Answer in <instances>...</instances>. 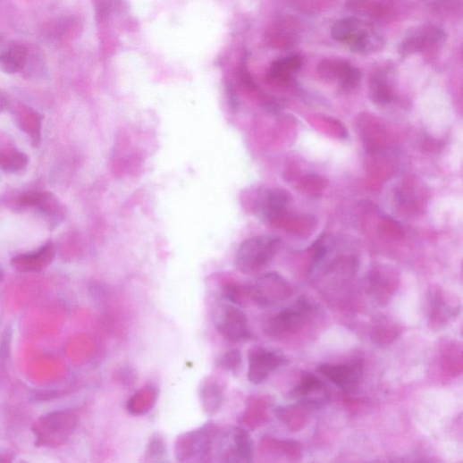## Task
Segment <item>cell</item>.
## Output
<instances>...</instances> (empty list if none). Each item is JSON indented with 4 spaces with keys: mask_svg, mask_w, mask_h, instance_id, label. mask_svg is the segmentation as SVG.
Instances as JSON below:
<instances>
[{
    "mask_svg": "<svg viewBox=\"0 0 463 463\" xmlns=\"http://www.w3.org/2000/svg\"><path fill=\"white\" fill-rule=\"evenodd\" d=\"M223 389L218 382L207 378L202 383L199 390V398L205 412L215 415L222 407Z\"/></svg>",
    "mask_w": 463,
    "mask_h": 463,
    "instance_id": "obj_15",
    "label": "cell"
},
{
    "mask_svg": "<svg viewBox=\"0 0 463 463\" xmlns=\"http://www.w3.org/2000/svg\"><path fill=\"white\" fill-rule=\"evenodd\" d=\"M165 446L163 439L156 435L149 442L147 453L151 457L163 456L165 453Z\"/></svg>",
    "mask_w": 463,
    "mask_h": 463,
    "instance_id": "obj_27",
    "label": "cell"
},
{
    "mask_svg": "<svg viewBox=\"0 0 463 463\" xmlns=\"http://www.w3.org/2000/svg\"><path fill=\"white\" fill-rule=\"evenodd\" d=\"M287 362L282 354L265 349H256L249 354L248 379L253 383L260 384Z\"/></svg>",
    "mask_w": 463,
    "mask_h": 463,
    "instance_id": "obj_9",
    "label": "cell"
},
{
    "mask_svg": "<svg viewBox=\"0 0 463 463\" xmlns=\"http://www.w3.org/2000/svg\"><path fill=\"white\" fill-rule=\"evenodd\" d=\"M318 372L333 383L344 393L357 391L363 377V366L359 361L346 364H324Z\"/></svg>",
    "mask_w": 463,
    "mask_h": 463,
    "instance_id": "obj_7",
    "label": "cell"
},
{
    "mask_svg": "<svg viewBox=\"0 0 463 463\" xmlns=\"http://www.w3.org/2000/svg\"><path fill=\"white\" fill-rule=\"evenodd\" d=\"M453 312H450L445 299L440 294L434 296L432 320L434 324H442L448 320Z\"/></svg>",
    "mask_w": 463,
    "mask_h": 463,
    "instance_id": "obj_24",
    "label": "cell"
},
{
    "mask_svg": "<svg viewBox=\"0 0 463 463\" xmlns=\"http://www.w3.org/2000/svg\"><path fill=\"white\" fill-rule=\"evenodd\" d=\"M55 256L54 245L49 241L36 251L14 257L12 264L21 273H37L49 266L54 261Z\"/></svg>",
    "mask_w": 463,
    "mask_h": 463,
    "instance_id": "obj_13",
    "label": "cell"
},
{
    "mask_svg": "<svg viewBox=\"0 0 463 463\" xmlns=\"http://www.w3.org/2000/svg\"><path fill=\"white\" fill-rule=\"evenodd\" d=\"M238 462H251L254 458V442L247 430L241 427L233 428Z\"/></svg>",
    "mask_w": 463,
    "mask_h": 463,
    "instance_id": "obj_20",
    "label": "cell"
},
{
    "mask_svg": "<svg viewBox=\"0 0 463 463\" xmlns=\"http://www.w3.org/2000/svg\"><path fill=\"white\" fill-rule=\"evenodd\" d=\"M292 295L290 283L280 274L271 273L260 277L250 289V296L257 304L269 307L288 299Z\"/></svg>",
    "mask_w": 463,
    "mask_h": 463,
    "instance_id": "obj_5",
    "label": "cell"
},
{
    "mask_svg": "<svg viewBox=\"0 0 463 463\" xmlns=\"http://www.w3.org/2000/svg\"><path fill=\"white\" fill-rule=\"evenodd\" d=\"M291 202V196L282 189L265 190L257 202V214L265 221L273 222L281 218Z\"/></svg>",
    "mask_w": 463,
    "mask_h": 463,
    "instance_id": "obj_11",
    "label": "cell"
},
{
    "mask_svg": "<svg viewBox=\"0 0 463 463\" xmlns=\"http://www.w3.org/2000/svg\"><path fill=\"white\" fill-rule=\"evenodd\" d=\"M72 19L60 18L52 21L46 29L45 32L48 38L62 41L69 37L71 28L73 23Z\"/></svg>",
    "mask_w": 463,
    "mask_h": 463,
    "instance_id": "obj_22",
    "label": "cell"
},
{
    "mask_svg": "<svg viewBox=\"0 0 463 463\" xmlns=\"http://www.w3.org/2000/svg\"><path fill=\"white\" fill-rule=\"evenodd\" d=\"M444 39L445 34L442 29L426 27L406 38L400 44L399 51L401 56L406 57L440 44Z\"/></svg>",
    "mask_w": 463,
    "mask_h": 463,
    "instance_id": "obj_12",
    "label": "cell"
},
{
    "mask_svg": "<svg viewBox=\"0 0 463 463\" xmlns=\"http://www.w3.org/2000/svg\"><path fill=\"white\" fill-rule=\"evenodd\" d=\"M13 343V330L8 327L4 333L2 341H0V359L6 361L10 355Z\"/></svg>",
    "mask_w": 463,
    "mask_h": 463,
    "instance_id": "obj_26",
    "label": "cell"
},
{
    "mask_svg": "<svg viewBox=\"0 0 463 463\" xmlns=\"http://www.w3.org/2000/svg\"><path fill=\"white\" fill-rule=\"evenodd\" d=\"M20 207L36 208L49 223L51 228L56 227L64 218V210L60 201L46 191H28L19 197Z\"/></svg>",
    "mask_w": 463,
    "mask_h": 463,
    "instance_id": "obj_8",
    "label": "cell"
},
{
    "mask_svg": "<svg viewBox=\"0 0 463 463\" xmlns=\"http://www.w3.org/2000/svg\"><path fill=\"white\" fill-rule=\"evenodd\" d=\"M77 417L72 410H59L41 417L33 425L36 445L55 448L63 444L72 434Z\"/></svg>",
    "mask_w": 463,
    "mask_h": 463,
    "instance_id": "obj_2",
    "label": "cell"
},
{
    "mask_svg": "<svg viewBox=\"0 0 463 463\" xmlns=\"http://www.w3.org/2000/svg\"><path fill=\"white\" fill-rule=\"evenodd\" d=\"M281 245L279 239L271 236H258L246 240L236 256L238 270L248 275L259 274L274 260Z\"/></svg>",
    "mask_w": 463,
    "mask_h": 463,
    "instance_id": "obj_1",
    "label": "cell"
},
{
    "mask_svg": "<svg viewBox=\"0 0 463 463\" xmlns=\"http://www.w3.org/2000/svg\"><path fill=\"white\" fill-rule=\"evenodd\" d=\"M29 59V48L21 44L13 43L0 59V69L9 74L23 72Z\"/></svg>",
    "mask_w": 463,
    "mask_h": 463,
    "instance_id": "obj_17",
    "label": "cell"
},
{
    "mask_svg": "<svg viewBox=\"0 0 463 463\" xmlns=\"http://www.w3.org/2000/svg\"><path fill=\"white\" fill-rule=\"evenodd\" d=\"M365 27L362 21L356 18L342 19L333 26L332 37L336 41L348 46Z\"/></svg>",
    "mask_w": 463,
    "mask_h": 463,
    "instance_id": "obj_18",
    "label": "cell"
},
{
    "mask_svg": "<svg viewBox=\"0 0 463 463\" xmlns=\"http://www.w3.org/2000/svg\"><path fill=\"white\" fill-rule=\"evenodd\" d=\"M10 105V99L7 94L0 89V113L5 111Z\"/></svg>",
    "mask_w": 463,
    "mask_h": 463,
    "instance_id": "obj_29",
    "label": "cell"
},
{
    "mask_svg": "<svg viewBox=\"0 0 463 463\" xmlns=\"http://www.w3.org/2000/svg\"><path fill=\"white\" fill-rule=\"evenodd\" d=\"M301 65L302 60L298 55L279 59L272 64L267 75L268 80L276 85L287 84Z\"/></svg>",
    "mask_w": 463,
    "mask_h": 463,
    "instance_id": "obj_14",
    "label": "cell"
},
{
    "mask_svg": "<svg viewBox=\"0 0 463 463\" xmlns=\"http://www.w3.org/2000/svg\"><path fill=\"white\" fill-rule=\"evenodd\" d=\"M372 100L379 105H385L392 102L393 95L387 79L382 73H376L370 85Z\"/></svg>",
    "mask_w": 463,
    "mask_h": 463,
    "instance_id": "obj_21",
    "label": "cell"
},
{
    "mask_svg": "<svg viewBox=\"0 0 463 463\" xmlns=\"http://www.w3.org/2000/svg\"><path fill=\"white\" fill-rule=\"evenodd\" d=\"M290 397L302 408L311 410L321 409L331 400V393L325 383L312 373L303 374L290 392Z\"/></svg>",
    "mask_w": 463,
    "mask_h": 463,
    "instance_id": "obj_3",
    "label": "cell"
},
{
    "mask_svg": "<svg viewBox=\"0 0 463 463\" xmlns=\"http://www.w3.org/2000/svg\"><path fill=\"white\" fill-rule=\"evenodd\" d=\"M348 46L354 53L369 55L381 50L384 40L378 33L365 27Z\"/></svg>",
    "mask_w": 463,
    "mask_h": 463,
    "instance_id": "obj_16",
    "label": "cell"
},
{
    "mask_svg": "<svg viewBox=\"0 0 463 463\" xmlns=\"http://www.w3.org/2000/svg\"><path fill=\"white\" fill-rule=\"evenodd\" d=\"M29 164L26 154L15 147L0 150V169L5 173H16L24 170Z\"/></svg>",
    "mask_w": 463,
    "mask_h": 463,
    "instance_id": "obj_19",
    "label": "cell"
},
{
    "mask_svg": "<svg viewBox=\"0 0 463 463\" xmlns=\"http://www.w3.org/2000/svg\"><path fill=\"white\" fill-rule=\"evenodd\" d=\"M319 71L326 80H336L346 90L355 89L360 83V72L349 63L337 59L324 60Z\"/></svg>",
    "mask_w": 463,
    "mask_h": 463,
    "instance_id": "obj_10",
    "label": "cell"
},
{
    "mask_svg": "<svg viewBox=\"0 0 463 463\" xmlns=\"http://www.w3.org/2000/svg\"><path fill=\"white\" fill-rule=\"evenodd\" d=\"M216 329L231 342H240L250 338L248 317L241 308L233 303H226L220 308Z\"/></svg>",
    "mask_w": 463,
    "mask_h": 463,
    "instance_id": "obj_4",
    "label": "cell"
},
{
    "mask_svg": "<svg viewBox=\"0 0 463 463\" xmlns=\"http://www.w3.org/2000/svg\"><path fill=\"white\" fill-rule=\"evenodd\" d=\"M242 363V354L239 349H230L220 355L217 364L227 371H236Z\"/></svg>",
    "mask_w": 463,
    "mask_h": 463,
    "instance_id": "obj_23",
    "label": "cell"
},
{
    "mask_svg": "<svg viewBox=\"0 0 463 463\" xmlns=\"http://www.w3.org/2000/svg\"><path fill=\"white\" fill-rule=\"evenodd\" d=\"M313 311V306L306 299H299L284 308L269 324L271 334L281 336L299 331Z\"/></svg>",
    "mask_w": 463,
    "mask_h": 463,
    "instance_id": "obj_6",
    "label": "cell"
},
{
    "mask_svg": "<svg viewBox=\"0 0 463 463\" xmlns=\"http://www.w3.org/2000/svg\"><path fill=\"white\" fill-rule=\"evenodd\" d=\"M250 295V289H245L238 283H227L223 290L224 298L236 305H241L244 301L246 294Z\"/></svg>",
    "mask_w": 463,
    "mask_h": 463,
    "instance_id": "obj_25",
    "label": "cell"
},
{
    "mask_svg": "<svg viewBox=\"0 0 463 463\" xmlns=\"http://www.w3.org/2000/svg\"><path fill=\"white\" fill-rule=\"evenodd\" d=\"M12 44L13 42L9 41L4 34H0V59L4 57Z\"/></svg>",
    "mask_w": 463,
    "mask_h": 463,
    "instance_id": "obj_28",
    "label": "cell"
}]
</instances>
